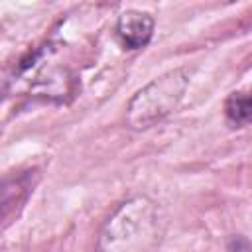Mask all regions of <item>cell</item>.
Listing matches in <instances>:
<instances>
[{
    "instance_id": "3957f363",
    "label": "cell",
    "mask_w": 252,
    "mask_h": 252,
    "mask_svg": "<svg viewBox=\"0 0 252 252\" xmlns=\"http://www.w3.org/2000/svg\"><path fill=\"white\" fill-rule=\"evenodd\" d=\"M35 181H37L35 171L10 175L0 181V226L12 222L20 215V211L24 209L26 201L33 191Z\"/></svg>"
},
{
    "instance_id": "6da1fadb",
    "label": "cell",
    "mask_w": 252,
    "mask_h": 252,
    "mask_svg": "<svg viewBox=\"0 0 252 252\" xmlns=\"http://www.w3.org/2000/svg\"><path fill=\"white\" fill-rule=\"evenodd\" d=\"M165 219L156 201L146 195L126 199L104 222L98 252H156L163 240Z\"/></svg>"
},
{
    "instance_id": "5b68a950",
    "label": "cell",
    "mask_w": 252,
    "mask_h": 252,
    "mask_svg": "<svg viewBox=\"0 0 252 252\" xmlns=\"http://www.w3.org/2000/svg\"><path fill=\"white\" fill-rule=\"evenodd\" d=\"M224 114L232 128H242L250 122L252 116V104L248 91H234L228 94L224 102Z\"/></svg>"
},
{
    "instance_id": "277c9868",
    "label": "cell",
    "mask_w": 252,
    "mask_h": 252,
    "mask_svg": "<svg viewBox=\"0 0 252 252\" xmlns=\"http://www.w3.org/2000/svg\"><path fill=\"white\" fill-rule=\"evenodd\" d=\"M116 35L128 49L146 47L154 35V18L148 12L126 10L118 16Z\"/></svg>"
},
{
    "instance_id": "7a4b0ae2",
    "label": "cell",
    "mask_w": 252,
    "mask_h": 252,
    "mask_svg": "<svg viewBox=\"0 0 252 252\" xmlns=\"http://www.w3.org/2000/svg\"><path fill=\"white\" fill-rule=\"evenodd\" d=\"M189 85L185 69H173L140 89L128 102L126 122L134 130H146L169 116L181 102Z\"/></svg>"
}]
</instances>
